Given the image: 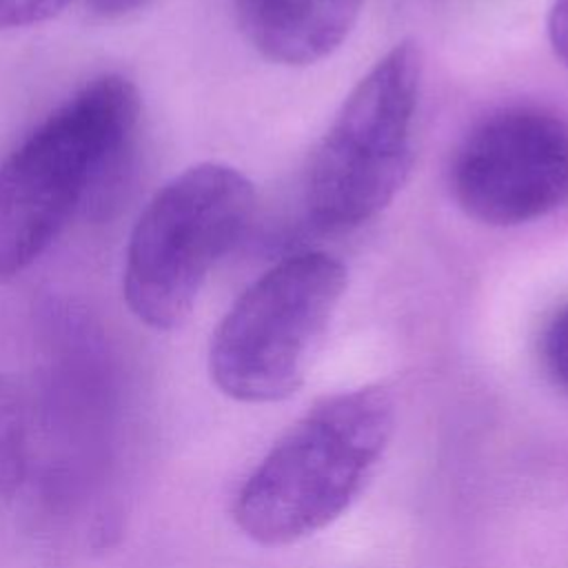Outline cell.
Wrapping results in <instances>:
<instances>
[{
	"label": "cell",
	"instance_id": "cell-1",
	"mask_svg": "<svg viewBox=\"0 0 568 568\" xmlns=\"http://www.w3.org/2000/svg\"><path fill=\"white\" fill-rule=\"evenodd\" d=\"M140 122L124 75L84 84L0 158V280L31 266L118 178Z\"/></svg>",
	"mask_w": 568,
	"mask_h": 568
},
{
	"label": "cell",
	"instance_id": "cell-2",
	"mask_svg": "<svg viewBox=\"0 0 568 568\" xmlns=\"http://www.w3.org/2000/svg\"><path fill=\"white\" fill-rule=\"evenodd\" d=\"M393 422V399L382 386L315 402L240 488L237 528L262 546H286L326 528L373 475Z\"/></svg>",
	"mask_w": 568,
	"mask_h": 568
},
{
	"label": "cell",
	"instance_id": "cell-3",
	"mask_svg": "<svg viewBox=\"0 0 568 568\" xmlns=\"http://www.w3.org/2000/svg\"><path fill=\"white\" fill-rule=\"evenodd\" d=\"M253 184L233 166L195 164L166 182L140 213L124 257V300L151 328L191 313L215 264L248 233Z\"/></svg>",
	"mask_w": 568,
	"mask_h": 568
},
{
	"label": "cell",
	"instance_id": "cell-4",
	"mask_svg": "<svg viewBox=\"0 0 568 568\" xmlns=\"http://www.w3.org/2000/svg\"><path fill=\"white\" fill-rule=\"evenodd\" d=\"M422 53L395 44L351 91L313 149L304 204L324 231H348L384 211L413 166Z\"/></svg>",
	"mask_w": 568,
	"mask_h": 568
},
{
	"label": "cell",
	"instance_id": "cell-5",
	"mask_svg": "<svg viewBox=\"0 0 568 568\" xmlns=\"http://www.w3.org/2000/svg\"><path fill=\"white\" fill-rule=\"evenodd\" d=\"M346 288V268L326 253H300L262 273L217 324L209 371L237 402L293 395L328 331Z\"/></svg>",
	"mask_w": 568,
	"mask_h": 568
},
{
	"label": "cell",
	"instance_id": "cell-6",
	"mask_svg": "<svg viewBox=\"0 0 568 568\" xmlns=\"http://www.w3.org/2000/svg\"><path fill=\"white\" fill-rule=\"evenodd\" d=\"M450 186L475 220L515 226L568 200V122L535 106L481 120L459 144Z\"/></svg>",
	"mask_w": 568,
	"mask_h": 568
},
{
	"label": "cell",
	"instance_id": "cell-7",
	"mask_svg": "<svg viewBox=\"0 0 568 568\" xmlns=\"http://www.w3.org/2000/svg\"><path fill=\"white\" fill-rule=\"evenodd\" d=\"M364 0H233L246 40L277 64L331 55L351 33Z\"/></svg>",
	"mask_w": 568,
	"mask_h": 568
},
{
	"label": "cell",
	"instance_id": "cell-8",
	"mask_svg": "<svg viewBox=\"0 0 568 568\" xmlns=\"http://www.w3.org/2000/svg\"><path fill=\"white\" fill-rule=\"evenodd\" d=\"M541 362L548 377L568 390V306L557 311L544 331Z\"/></svg>",
	"mask_w": 568,
	"mask_h": 568
},
{
	"label": "cell",
	"instance_id": "cell-9",
	"mask_svg": "<svg viewBox=\"0 0 568 568\" xmlns=\"http://www.w3.org/2000/svg\"><path fill=\"white\" fill-rule=\"evenodd\" d=\"M71 0H0V29L44 22L60 13Z\"/></svg>",
	"mask_w": 568,
	"mask_h": 568
},
{
	"label": "cell",
	"instance_id": "cell-10",
	"mask_svg": "<svg viewBox=\"0 0 568 568\" xmlns=\"http://www.w3.org/2000/svg\"><path fill=\"white\" fill-rule=\"evenodd\" d=\"M548 36L555 53L568 67V0H555L548 13Z\"/></svg>",
	"mask_w": 568,
	"mask_h": 568
},
{
	"label": "cell",
	"instance_id": "cell-11",
	"mask_svg": "<svg viewBox=\"0 0 568 568\" xmlns=\"http://www.w3.org/2000/svg\"><path fill=\"white\" fill-rule=\"evenodd\" d=\"M153 0H87L91 11H95L98 16H104V18H122V16L144 9Z\"/></svg>",
	"mask_w": 568,
	"mask_h": 568
}]
</instances>
